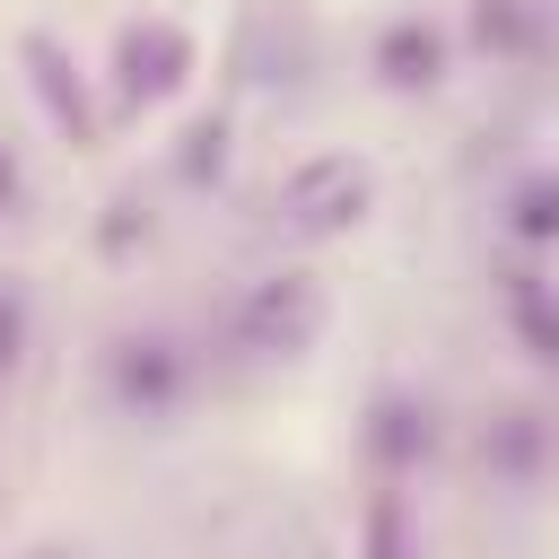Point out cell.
I'll return each mask as SVG.
<instances>
[{"instance_id": "1", "label": "cell", "mask_w": 559, "mask_h": 559, "mask_svg": "<svg viewBox=\"0 0 559 559\" xmlns=\"http://www.w3.org/2000/svg\"><path fill=\"white\" fill-rule=\"evenodd\" d=\"M192 349L166 332V323H131V332H114L105 341V402L122 411V419H140V428H166L183 402H192Z\"/></svg>"}, {"instance_id": "2", "label": "cell", "mask_w": 559, "mask_h": 559, "mask_svg": "<svg viewBox=\"0 0 559 559\" xmlns=\"http://www.w3.org/2000/svg\"><path fill=\"white\" fill-rule=\"evenodd\" d=\"M323 332H332V288L314 271H262L227 314V341L245 358H306Z\"/></svg>"}, {"instance_id": "3", "label": "cell", "mask_w": 559, "mask_h": 559, "mask_svg": "<svg viewBox=\"0 0 559 559\" xmlns=\"http://www.w3.org/2000/svg\"><path fill=\"white\" fill-rule=\"evenodd\" d=\"M271 210H280V236H297V245H332V236H349V227L376 218V166L349 157V148H323V157H306V166L280 183Z\"/></svg>"}, {"instance_id": "4", "label": "cell", "mask_w": 559, "mask_h": 559, "mask_svg": "<svg viewBox=\"0 0 559 559\" xmlns=\"http://www.w3.org/2000/svg\"><path fill=\"white\" fill-rule=\"evenodd\" d=\"M192 70H201V44H192V26L166 17V9H140V17L114 35V96H122L131 114L166 105Z\"/></svg>"}, {"instance_id": "5", "label": "cell", "mask_w": 559, "mask_h": 559, "mask_svg": "<svg viewBox=\"0 0 559 559\" xmlns=\"http://www.w3.org/2000/svg\"><path fill=\"white\" fill-rule=\"evenodd\" d=\"M445 61H454V35H445L437 17H419V9L384 17V26H376V44H367L376 87H393V96H428V87L445 79Z\"/></svg>"}, {"instance_id": "6", "label": "cell", "mask_w": 559, "mask_h": 559, "mask_svg": "<svg viewBox=\"0 0 559 559\" xmlns=\"http://www.w3.org/2000/svg\"><path fill=\"white\" fill-rule=\"evenodd\" d=\"M17 61H26V79H35V96H44L52 131H61L70 148H96V140H105V122H96V105H87V79H79L70 44H61V35H44V26H26V35H17Z\"/></svg>"}, {"instance_id": "7", "label": "cell", "mask_w": 559, "mask_h": 559, "mask_svg": "<svg viewBox=\"0 0 559 559\" xmlns=\"http://www.w3.org/2000/svg\"><path fill=\"white\" fill-rule=\"evenodd\" d=\"M367 463L384 472V480H402V472H419L428 454H437V402L419 393V384H384L376 402H367Z\"/></svg>"}, {"instance_id": "8", "label": "cell", "mask_w": 559, "mask_h": 559, "mask_svg": "<svg viewBox=\"0 0 559 559\" xmlns=\"http://www.w3.org/2000/svg\"><path fill=\"white\" fill-rule=\"evenodd\" d=\"M550 463H559V437H550V419L533 402H507V411L480 419V472L498 489H533Z\"/></svg>"}, {"instance_id": "9", "label": "cell", "mask_w": 559, "mask_h": 559, "mask_svg": "<svg viewBox=\"0 0 559 559\" xmlns=\"http://www.w3.org/2000/svg\"><path fill=\"white\" fill-rule=\"evenodd\" d=\"M498 227H507L515 245L550 253V245H559V166H533V175H515V183H507V201H498Z\"/></svg>"}, {"instance_id": "10", "label": "cell", "mask_w": 559, "mask_h": 559, "mask_svg": "<svg viewBox=\"0 0 559 559\" xmlns=\"http://www.w3.org/2000/svg\"><path fill=\"white\" fill-rule=\"evenodd\" d=\"M507 323L542 367H559V288L542 271H507Z\"/></svg>"}, {"instance_id": "11", "label": "cell", "mask_w": 559, "mask_h": 559, "mask_svg": "<svg viewBox=\"0 0 559 559\" xmlns=\"http://www.w3.org/2000/svg\"><path fill=\"white\" fill-rule=\"evenodd\" d=\"M533 17H542V0H480V9H472L480 44H489V52H507V61H515V52H533Z\"/></svg>"}, {"instance_id": "12", "label": "cell", "mask_w": 559, "mask_h": 559, "mask_svg": "<svg viewBox=\"0 0 559 559\" xmlns=\"http://www.w3.org/2000/svg\"><path fill=\"white\" fill-rule=\"evenodd\" d=\"M26 341H35V297L17 271H0V376L26 367Z\"/></svg>"}, {"instance_id": "13", "label": "cell", "mask_w": 559, "mask_h": 559, "mask_svg": "<svg viewBox=\"0 0 559 559\" xmlns=\"http://www.w3.org/2000/svg\"><path fill=\"white\" fill-rule=\"evenodd\" d=\"M218 166H227V114L183 122V183H218Z\"/></svg>"}, {"instance_id": "14", "label": "cell", "mask_w": 559, "mask_h": 559, "mask_svg": "<svg viewBox=\"0 0 559 559\" xmlns=\"http://www.w3.org/2000/svg\"><path fill=\"white\" fill-rule=\"evenodd\" d=\"M367 559H402V498L384 489L376 515H367Z\"/></svg>"}, {"instance_id": "15", "label": "cell", "mask_w": 559, "mask_h": 559, "mask_svg": "<svg viewBox=\"0 0 559 559\" xmlns=\"http://www.w3.org/2000/svg\"><path fill=\"white\" fill-rule=\"evenodd\" d=\"M17 192H26V157H17V140L0 131V218L17 210Z\"/></svg>"}, {"instance_id": "16", "label": "cell", "mask_w": 559, "mask_h": 559, "mask_svg": "<svg viewBox=\"0 0 559 559\" xmlns=\"http://www.w3.org/2000/svg\"><path fill=\"white\" fill-rule=\"evenodd\" d=\"M26 559H79V550H61V542H44V550H26Z\"/></svg>"}]
</instances>
